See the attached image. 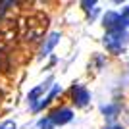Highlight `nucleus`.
<instances>
[{"instance_id":"nucleus-1","label":"nucleus","mask_w":129,"mask_h":129,"mask_svg":"<svg viewBox=\"0 0 129 129\" xmlns=\"http://www.w3.org/2000/svg\"><path fill=\"white\" fill-rule=\"evenodd\" d=\"M127 43H129V35L125 29L123 31H106V35H104V46L112 54L123 52Z\"/></svg>"},{"instance_id":"nucleus-2","label":"nucleus","mask_w":129,"mask_h":129,"mask_svg":"<svg viewBox=\"0 0 129 129\" xmlns=\"http://www.w3.org/2000/svg\"><path fill=\"white\" fill-rule=\"evenodd\" d=\"M102 25L106 27V31H123L125 27L129 25V19H125L121 14L116 12H108L102 19Z\"/></svg>"},{"instance_id":"nucleus-3","label":"nucleus","mask_w":129,"mask_h":129,"mask_svg":"<svg viewBox=\"0 0 129 129\" xmlns=\"http://www.w3.org/2000/svg\"><path fill=\"white\" fill-rule=\"evenodd\" d=\"M48 119L54 123V127H62V125L70 123L73 119V112L70 108H58V110H52L48 114Z\"/></svg>"},{"instance_id":"nucleus-4","label":"nucleus","mask_w":129,"mask_h":129,"mask_svg":"<svg viewBox=\"0 0 129 129\" xmlns=\"http://www.w3.org/2000/svg\"><path fill=\"white\" fill-rule=\"evenodd\" d=\"M52 83H54V79H52V77H48L44 83H41V85H37L35 89H31L29 94H27V102H29V106H31V108L35 106V104L41 100V96H43L44 92L50 91V85H52Z\"/></svg>"},{"instance_id":"nucleus-5","label":"nucleus","mask_w":129,"mask_h":129,"mask_svg":"<svg viewBox=\"0 0 129 129\" xmlns=\"http://www.w3.org/2000/svg\"><path fill=\"white\" fill-rule=\"evenodd\" d=\"M71 94H73V102H75V106H79V108L87 106L89 100H91L89 91H87L83 85H79V83H75V85L71 87Z\"/></svg>"},{"instance_id":"nucleus-6","label":"nucleus","mask_w":129,"mask_h":129,"mask_svg":"<svg viewBox=\"0 0 129 129\" xmlns=\"http://www.w3.org/2000/svg\"><path fill=\"white\" fill-rule=\"evenodd\" d=\"M60 91H62V87H60V85H52V87H50V91H48V94L41 98V100H39V102L31 108V112H41V110H44V108H46V106L54 100V96H56Z\"/></svg>"},{"instance_id":"nucleus-7","label":"nucleus","mask_w":129,"mask_h":129,"mask_svg":"<svg viewBox=\"0 0 129 129\" xmlns=\"http://www.w3.org/2000/svg\"><path fill=\"white\" fill-rule=\"evenodd\" d=\"M60 39H62V35H60L58 31H54V33H50L48 35V39L44 41V44H43V48H41V56H48L50 52L54 50V46L60 43Z\"/></svg>"},{"instance_id":"nucleus-8","label":"nucleus","mask_w":129,"mask_h":129,"mask_svg":"<svg viewBox=\"0 0 129 129\" xmlns=\"http://www.w3.org/2000/svg\"><path fill=\"white\" fill-rule=\"evenodd\" d=\"M100 110H102V114L106 116V118H114V116L119 112V106L118 104H108V106H102Z\"/></svg>"},{"instance_id":"nucleus-9","label":"nucleus","mask_w":129,"mask_h":129,"mask_svg":"<svg viewBox=\"0 0 129 129\" xmlns=\"http://www.w3.org/2000/svg\"><path fill=\"white\" fill-rule=\"evenodd\" d=\"M37 129H56V127H54V123L48 119V116H44V118H41L37 121Z\"/></svg>"},{"instance_id":"nucleus-10","label":"nucleus","mask_w":129,"mask_h":129,"mask_svg":"<svg viewBox=\"0 0 129 129\" xmlns=\"http://www.w3.org/2000/svg\"><path fill=\"white\" fill-rule=\"evenodd\" d=\"M81 6H83V10H85L87 14H91V12L94 10L96 2H94V0H83V2H81Z\"/></svg>"},{"instance_id":"nucleus-11","label":"nucleus","mask_w":129,"mask_h":129,"mask_svg":"<svg viewBox=\"0 0 129 129\" xmlns=\"http://www.w3.org/2000/svg\"><path fill=\"white\" fill-rule=\"evenodd\" d=\"M0 129H17V125H16V121L6 119V121H2V123H0Z\"/></svg>"},{"instance_id":"nucleus-12","label":"nucleus","mask_w":129,"mask_h":129,"mask_svg":"<svg viewBox=\"0 0 129 129\" xmlns=\"http://www.w3.org/2000/svg\"><path fill=\"white\" fill-rule=\"evenodd\" d=\"M121 16H123L125 19H127V17H129V6H127V8H123V14H121Z\"/></svg>"},{"instance_id":"nucleus-13","label":"nucleus","mask_w":129,"mask_h":129,"mask_svg":"<svg viewBox=\"0 0 129 129\" xmlns=\"http://www.w3.org/2000/svg\"><path fill=\"white\" fill-rule=\"evenodd\" d=\"M106 129H123V127H121V125H108Z\"/></svg>"}]
</instances>
